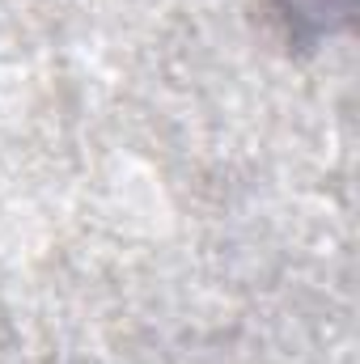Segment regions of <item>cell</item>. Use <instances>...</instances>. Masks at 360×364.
Listing matches in <instances>:
<instances>
[{
  "label": "cell",
  "mask_w": 360,
  "mask_h": 364,
  "mask_svg": "<svg viewBox=\"0 0 360 364\" xmlns=\"http://www.w3.org/2000/svg\"><path fill=\"white\" fill-rule=\"evenodd\" d=\"M288 4V17H314L318 26H335V21H348L352 17V0H284Z\"/></svg>",
  "instance_id": "1"
}]
</instances>
